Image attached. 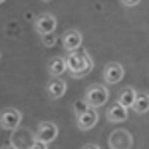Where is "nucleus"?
<instances>
[{"mask_svg": "<svg viewBox=\"0 0 149 149\" xmlns=\"http://www.w3.org/2000/svg\"><path fill=\"white\" fill-rule=\"evenodd\" d=\"M66 60H68V72L72 78H78V80L86 78L93 70V60L88 54L86 48H80L76 52H70L68 56H66Z\"/></svg>", "mask_w": 149, "mask_h": 149, "instance_id": "f257e3e1", "label": "nucleus"}, {"mask_svg": "<svg viewBox=\"0 0 149 149\" xmlns=\"http://www.w3.org/2000/svg\"><path fill=\"white\" fill-rule=\"evenodd\" d=\"M107 100H109V90L105 86H102V84H93V86L88 88V92H86V102L90 103V107H95L97 109V107L105 105Z\"/></svg>", "mask_w": 149, "mask_h": 149, "instance_id": "f03ea898", "label": "nucleus"}, {"mask_svg": "<svg viewBox=\"0 0 149 149\" xmlns=\"http://www.w3.org/2000/svg\"><path fill=\"white\" fill-rule=\"evenodd\" d=\"M56 26H58L56 16H54V14H50V12L40 14V16L34 20V30H36V34L44 36V38H46V36H52V32L56 30Z\"/></svg>", "mask_w": 149, "mask_h": 149, "instance_id": "7ed1b4c3", "label": "nucleus"}, {"mask_svg": "<svg viewBox=\"0 0 149 149\" xmlns=\"http://www.w3.org/2000/svg\"><path fill=\"white\" fill-rule=\"evenodd\" d=\"M0 123H2V129L6 131H16L22 123V111L16 107H6L0 115Z\"/></svg>", "mask_w": 149, "mask_h": 149, "instance_id": "20e7f679", "label": "nucleus"}, {"mask_svg": "<svg viewBox=\"0 0 149 149\" xmlns=\"http://www.w3.org/2000/svg\"><path fill=\"white\" fill-rule=\"evenodd\" d=\"M133 145V137L125 129H115L109 135V147L111 149H131Z\"/></svg>", "mask_w": 149, "mask_h": 149, "instance_id": "39448f33", "label": "nucleus"}, {"mask_svg": "<svg viewBox=\"0 0 149 149\" xmlns=\"http://www.w3.org/2000/svg\"><path fill=\"white\" fill-rule=\"evenodd\" d=\"M56 137H58V125L56 123H52V121H40V123H38L34 139L44 141V143H52Z\"/></svg>", "mask_w": 149, "mask_h": 149, "instance_id": "423d86ee", "label": "nucleus"}, {"mask_svg": "<svg viewBox=\"0 0 149 149\" xmlns=\"http://www.w3.org/2000/svg\"><path fill=\"white\" fill-rule=\"evenodd\" d=\"M123 76H125V70H123L121 64H117V62L105 64V68H103V80H105V84H109V86L119 84L123 80Z\"/></svg>", "mask_w": 149, "mask_h": 149, "instance_id": "0eeeda50", "label": "nucleus"}, {"mask_svg": "<svg viewBox=\"0 0 149 149\" xmlns=\"http://www.w3.org/2000/svg\"><path fill=\"white\" fill-rule=\"evenodd\" d=\"M81 42H84V38H81V34L78 30H68V32H64V36H62V46H64V50H68V52L80 50Z\"/></svg>", "mask_w": 149, "mask_h": 149, "instance_id": "6e6552de", "label": "nucleus"}, {"mask_svg": "<svg viewBox=\"0 0 149 149\" xmlns=\"http://www.w3.org/2000/svg\"><path fill=\"white\" fill-rule=\"evenodd\" d=\"M68 90V84L62 80V78H52V80L46 84V92H48V97L52 100H60Z\"/></svg>", "mask_w": 149, "mask_h": 149, "instance_id": "1a4fd4ad", "label": "nucleus"}, {"mask_svg": "<svg viewBox=\"0 0 149 149\" xmlns=\"http://www.w3.org/2000/svg\"><path fill=\"white\" fill-rule=\"evenodd\" d=\"M100 121V113H97V109L95 107H90L86 113H81L78 119H76V123H78V127H80L81 131H86V129H92L95 123Z\"/></svg>", "mask_w": 149, "mask_h": 149, "instance_id": "9d476101", "label": "nucleus"}, {"mask_svg": "<svg viewBox=\"0 0 149 149\" xmlns=\"http://www.w3.org/2000/svg\"><path fill=\"white\" fill-rule=\"evenodd\" d=\"M68 70V60L64 56H56L48 62V74L52 78H62V74Z\"/></svg>", "mask_w": 149, "mask_h": 149, "instance_id": "9b49d317", "label": "nucleus"}, {"mask_svg": "<svg viewBox=\"0 0 149 149\" xmlns=\"http://www.w3.org/2000/svg\"><path fill=\"white\" fill-rule=\"evenodd\" d=\"M105 117L111 123H123L127 119V107H123L121 103H113V105L107 107V115Z\"/></svg>", "mask_w": 149, "mask_h": 149, "instance_id": "f8f14e48", "label": "nucleus"}, {"mask_svg": "<svg viewBox=\"0 0 149 149\" xmlns=\"http://www.w3.org/2000/svg\"><path fill=\"white\" fill-rule=\"evenodd\" d=\"M135 97H137V92L133 88H123V92H119V95H117V103H121L123 107L129 109V107H133Z\"/></svg>", "mask_w": 149, "mask_h": 149, "instance_id": "ddd939ff", "label": "nucleus"}, {"mask_svg": "<svg viewBox=\"0 0 149 149\" xmlns=\"http://www.w3.org/2000/svg\"><path fill=\"white\" fill-rule=\"evenodd\" d=\"M135 113H147L149 111V93L145 92H139L137 97H135V103H133V107H131Z\"/></svg>", "mask_w": 149, "mask_h": 149, "instance_id": "4468645a", "label": "nucleus"}, {"mask_svg": "<svg viewBox=\"0 0 149 149\" xmlns=\"http://www.w3.org/2000/svg\"><path fill=\"white\" fill-rule=\"evenodd\" d=\"M90 109V103L86 102V97L84 100H78V102L74 103V113H76V117H80L81 113H86Z\"/></svg>", "mask_w": 149, "mask_h": 149, "instance_id": "2eb2a0df", "label": "nucleus"}, {"mask_svg": "<svg viewBox=\"0 0 149 149\" xmlns=\"http://www.w3.org/2000/svg\"><path fill=\"white\" fill-rule=\"evenodd\" d=\"M141 0H121V4L125 6V8H133V6H137Z\"/></svg>", "mask_w": 149, "mask_h": 149, "instance_id": "dca6fc26", "label": "nucleus"}, {"mask_svg": "<svg viewBox=\"0 0 149 149\" xmlns=\"http://www.w3.org/2000/svg\"><path fill=\"white\" fill-rule=\"evenodd\" d=\"M30 149H48V143H44V141H38V139H36Z\"/></svg>", "mask_w": 149, "mask_h": 149, "instance_id": "f3484780", "label": "nucleus"}, {"mask_svg": "<svg viewBox=\"0 0 149 149\" xmlns=\"http://www.w3.org/2000/svg\"><path fill=\"white\" fill-rule=\"evenodd\" d=\"M54 44H56V40H54V36H46V38H44V46H54Z\"/></svg>", "mask_w": 149, "mask_h": 149, "instance_id": "a211bd4d", "label": "nucleus"}, {"mask_svg": "<svg viewBox=\"0 0 149 149\" xmlns=\"http://www.w3.org/2000/svg\"><path fill=\"white\" fill-rule=\"evenodd\" d=\"M81 149H100V145H95V143H88V145H84Z\"/></svg>", "mask_w": 149, "mask_h": 149, "instance_id": "6ab92c4d", "label": "nucleus"}, {"mask_svg": "<svg viewBox=\"0 0 149 149\" xmlns=\"http://www.w3.org/2000/svg\"><path fill=\"white\" fill-rule=\"evenodd\" d=\"M2 149H18V147H16V145L10 141V143H6V145H2Z\"/></svg>", "mask_w": 149, "mask_h": 149, "instance_id": "aec40b11", "label": "nucleus"}, {"mask_svg": "<svg viewBox=\"0 0 149 149\" xmlns=\"http://www.w3.org/2000/svg\"><path fill=\"white\" fill-rule=\"evenodd\" d=\"M0 2H6V0H0Z\"/></svg>", "mask_w": 149, "mask_h": 149, "instance_id": "412c9836", "label": "nucleus"}, {"mask_svg": "<svg viewBox=\"0 0 149 149\" xmlns=\"http://www.w3.org/2000/svg\"><path fill=\"white\" fill-rule=\"evenodd\" d=\"M44 2H50V0H44Z\"/></svg>", "mask_w": 149, "mask_h": 149, "instance_id": "4be33fe9", "label": "nucleus"}]
</instances>
